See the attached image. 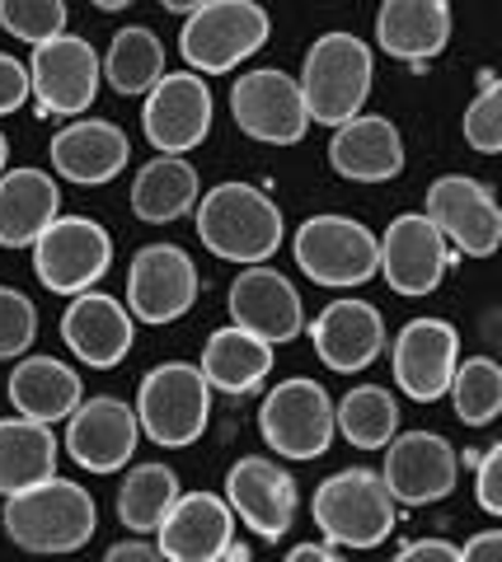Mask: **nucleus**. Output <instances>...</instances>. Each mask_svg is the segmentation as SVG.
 Masks as SVG:
<instances>
[{
    "mask_svg": "<svg viewBox=\"0 0 502 562\" xmlns=\"http://www.w3.org/2000/svg\"><path fill=\"white\" fill-rule=\"evenodd\" d=\"M0 525H5L14 549L24 553H80L94 539L99 512H94V497L80 483L52 473V479L5 497Z\"/></svg>",
    "mask_w": 502,
    "mask_h": 562,
    "instance_id": "obj_1",
    "label": "nucleus"
},
{
    "mask_svg": "<svg viewBox=\"0 0 502 562\" xmlns=\"http://www.w3.org/2000/svg\"><path fill=\"white\" fill-rule=\"evenodd\" d=\"M282 206L254 183H216L198 198V239L216 258L231 262H268L282 249Z\"/></svg>",
    "mask_w": 502,
    "mask_h": 562,
    "instance_id": "obj_2",
    "label": "nucleus"
},
{
    "mask_svg": "<svg viewBox=\"0 0 502 562\" xmlns=\"http://www.w3.org/2000/svg\"><path fill=\"white\" fill-rule=\"evenodd\" d=\"M371 85H376V57L357 33L338 29L310 43L301 66V94H305L310 122H320L328 132L343 127L371 99Z\"/></svg>",
    "mask_w": 502,
    "mask_h": 562,
    "instance_id": "obj_3",
    "label": "nucleus"
},
{
    "mask_svg": "<svg viewBox=\"0 0 502 562\" xmlns=\"http://www.w3.org/2000/svg\"><path fill=\"white\" fill-rule=\"evenodd\" d=\"M320 535L343 549H376L394 535L400 520V502L386 483V473L376 469H338L334 479H324L310 502Z\"/></svg>",
    "mask_w": 502,
    "mask_h": 562,
    "instance_id": "obj_4",
    "label": "nucleus"
},
{
    "mask_svg": "<svg viewBox=\"0 0 502 562\" xmlns=\"http://www.w3.org/2000/svg\"><path fill=\"white\" fill-rule=\"evenodd\" d=\"M272 20L258 0H207L188 14L179 33V57L202 76H226L268 43Z\"/></svg>",
    "mask_w": 502,
    "mask_h": 562,
    "instance_id": "obj_5",
    "label": "nucleus"
},
{
    "mask_svg": "<svg viewBox=\"0 0 502 562\" xmlns=\"http://www.w3.org/2000/svg\"><path fill=\"white\" fill-rule=\"evenodd\" d=\"M136 417H142V431L155 446L165 450L193 446L207 431V417H212V384H207L202 366L188 361L155 366L142 380V390H136Z\"/></svg>",
    "mask_w": 502,
    "mask_h": 562,
    "instance_id": "obj_6",
    "label": "nucleus"
},
{
    "mask_svg": "<svg viewBox=\"0 0 502 562\" xmlns=\"http://www.w3.org/2000/svg\"><path fill=\"white\" fill-rule=\"evenodd\" d=\"M297 268L328 291L367 286L380 272V239L353 216H310L291 239Z\"/></svg>",
    "mask_w": 502,
    "mask_h": 562,
    "instance_id": "obj_7",
    "label": "nucleus"
},
{
    "mask_svg": "<svg viewBox=\"0 0 502 562\" xmlns=\"http://www.w3.org/2000/svg\"><path fill=\"white\" fill-rule=\"evenodd\" d=\"M258 431L282 460H320L338 436V408L320 380H282L258 408Z\"/></svg>",
    "mask_w": 502,
    "mask_h": 562,
    "instance_id": "obj_8",
    "label": "nucleus"
},
{
    "mask_svg": "<svg viewBox=\"0 0 502 562\" xmlns=\"http://www.w3.org/2000/svg\"><path fill=\"white\" fill-rule=\"evenodd\" d=\"M113 268V239L90 216H57L33 244V272L52 295L94 291Z\"/></svg>",
    "mask_w": 502,
    "mask_h": 562,
    "instance_id": "obj_9",
    "label": "nucleus"
},
{
    "mask_svg": "<svg viewBox=\"0 0 502 562\" xmlns=\"http://www.w3.org/2000/svg\"><path fill=\"white\" fill-rule=\"evenodd\" d=\"M231 117L249 140H264V146H297L310 132L301 80H291L277 66L245 70L231 85Z\"/></svg>",
    "mask_w": 502,
    "mask_h": 562,
    "instance_id": "obj_10",
    "label": "nucleus"
},
{
    "mask_svg": "<svg viewBox=\"0 0 502 562\" xmlns=\"http://www.w3.org/2000/svg\"><path fill=\"white\" fill-rule=\"evenodd\" d=\"M212 90H207L202 70H175L150 85L142 103V132L160 155H188L202 146L212 132Z\"/></svg>",
    "mask_w": 502,
    "mask_h": 562,
    "instance_id": "obj_11",
    "label": "nucleus"
},
{
    "mask_svg": "<svg viewBox=\"0 0 502 562\" xmlns=\"http://www.w3.org/2000/svg\"><path fill=\"white\" fill-rule=\"evenodd\" d=\"M29 80H33V99H38L43 113L76 117L90 109L99 94L103 57L85 38H76V33H57V38L33 47Z\"/></svg>",
    "mask_w": 502,
    "mask_h": 562,
    "instance_id": "obj_12",
    "label": "nucleus"
},
{
    "mask_svg": "<svg viewBox=\"0 0 502 562\" xmlns=\"http://www.w3.org/2000/svg\"><path fill=\"white\" fill-rule=\"evenodd\" d=\"M198 268L179 244H146L127 268V310L142 324H175L198 305Z\"/></svg>",
    "mask_w": 502,
    "mask_h": 562,
    "instance_id": "obj_13",
    "label": "nucleus"
},
{
    "mask_svg": "<svg viewBox=\"0 0 502 562\" xmlns=\"http://www.w3.org/2000/svg\"><path fill=\"white\" fill-rule=\"evenodd\" d=\"M451 268V239L427 211L394 216L390 231L380 235V277L400 295H432Z\"/></svg>",
    "mask_w": 502,
    "mask_h": 562,
    "instance_id": "obj_14",
    "label": "nucleus"
},
{
    "mask_svg": "<svg viewBox=\"0 0 502 562\" xmlns=\"http://www.w3.org/2000/svg\"><path fill=\"white\" fill-rule=\"evenodd\" d=\"M386 483L400 506L446 502L460 479V454L442 431H400L386 446Z\"/></svg>",
    "mask_w": 502,
    "mask_h": 562,
    "instance_id": "obj_15",
    "label": "nucleus"
},
{
    "mask_svg": "<svg viewBox=\"0 0 502 562\" xmlns=\"http://www.w3.org/2000/svg\"><path fill=\"white\" fill-rule=\"evenodd\" d=\"M394 384L413 403H437L451 394L456 366H460V333L446 319H409L390 347Z\"/></svg>",
    "mask_w": 502,
    "mask_h": 562,
    "instance_id": "obj_16",
    "label": "nucleus"
},
{
    "mask_svg": "<svg viewBox=\"0 0 502 562\" xmlns=\"http://www.w3.org/2000/svg\"><path fill=\"white\" fill-rule=\"evenodd\" d=\"M136 441H142V417L113 394L80 398V408L66 417V454L90 473L127 469Z\"/></svg>",
    "mask_w": 502,
    "mask_h": 562,
    "instance_id": "obj_17",
    "label": "nucleus"
},
{
    "mask_svg": "<svg viewBox=\"0 0 502 562\" xmlns=\"http://www.w3.org/2000/svg\"><path fill=\"white\" fill-rule=\"evenodd\" d=\"M427 216L470 258H493L502 249V202L479 179H465V173L437 179L427 188Z\"/></svg>",
    "mask_w": 502,
    "mask_h": 562,
    "instance_id": "obj_18",
    "label": "nucleus"
},
{
    "mask_svg": "<svg viewBox=\"0 0 502 562\" xmlns=\"http://www.w3.org/2000/svg\"><path fill=\"white\" fill-rule=\"evenodd\" d=\"M226 502L235 506V516L249 525L258 539H287V530L297 525V506H301V492L297 479L277 464L264 460V454H245L235 460V469L226 473Z\"/></svg>",
    "mask_w": 502,
    "mask_h": 562,
    "instance_id": "obj_19",
    "label": "nucleus"
},
{
    "mask_svg": "<svg viewBox=\"0 0 502 562\" xmlns=\"http://www.w3.org/2000/svg\"><path fill=\"white\" fill-rule=\"evenodd\" d=\"M226 310H231V319L239 328H249V333H258V338H268L272 347L301 338V328H305L301 291L291 286L282 272L264 268V262H249V268L231 281Z\"/></svg>",
    "mask_w": 502,
    "mask_h": 562,
    "instance_id": "obj_20",
    "label": "nucleus"
},
{
    "mask_svg": "<svg viewBox=\"0 0 502 562\" xmlns=\"http://www.w3.org/2000/svg\"><path fill=\"white\" fill-rule=\"evenodd\" d=\"M132 319L136 314L123 301H113V295L80 291L71 295V305L62 314V342L71 347V357L94 366V371H113L132 351V338H136Z\"/></svg>",
    "mask_w": 502,
    "mask_h": 562,
    "instance_id": "obj_21",
    "label": "nucleus"
},
{
    "mask_svg": "<svg viewBox=\"0 0 502 562\" xmlns=\"http://www.w3.org/2000/svg\"><path fill=\"white\" fill-rule=\"evenodd\" d=\"M165 562H221L235 539V506L216 492H179L165 525L155 530Z\"/></svg>",
    "mask_w": 502,
    "mask_h": 562,
    "instance_id": "obj_22",
    "label": "nucleus"
},
{
    "mask_svg": "<svg viewBox=\"0 0 502 562\" xmlns=\"http://www.w3.org/2000/svg\"><path fill=\"white\" fill-rule=\"evenodd\" d=\"M310 342H315V357L328 371L357 375L386 351V319L367 301H334L310 324Z\"/></svg>",
    "mask_w": 502,
    "mask_h": 562,
    "instance_id": "obj_23",
    "label": "nucleus"
},
{
    "mask_svg": "<svg viewBox=\"0 0 502 562\" xmlns=\"http://www.w3.org/2000/svg\"><path fill=\"white\" fill-rule=\"evenodd\" d=\"M328 165L348 183H390L404 169V136L390 117L357 113L328 136Z\"/></svg>",
    "mask_w": 502,
    "mask_h": 562,
    "instance_id": "obj_24",
    "label": "nucleus"
},
{
    "mask_svg": "<svg viewBox=\"0 0 502 562\" xmlns=\"http://www.w3.org/2000/svg\"><path fill=\"white\" fill-rule=\"evenodd\" d=\"M127 160H132V146L118 122L85 117V122H66V127L52 136V169H57L66 183H80V188L113 183L118 173L127 169Z\"/></svg>",
    "mask_w": 502,
    "mask_h": 562,
    "instance_id": "obj_25",
    "label": "nucleus"
},
{
    "mask_svg": "<svg viewBox=\"0 0 502 562\" xmlns=\"http://www.w3.org/2000/svg\"><path fill=\"white\" fill-rule=\"evenodd\" d=\"M376 43L394 61H432L451 43V5L446 0H380Z\"/></svg>",
    "mask_w": 502,
    "mask_h": 562,
    "instance_id": "obj_26",
    "label": "nucleus"
},
{
    "mask_svg": "<svg viewBox=\"0 0 502 562\" xmlns=\"http://www.w3.org/2000/svg\"><path fill=\"white\" fill-rule=\"evenodd\" d=\"M57 216H62V192L47 169L0 173V249H33Z\"/></svg>",
    "mask_w": 502,
    "mask_h": 562,
    "instance_id": "obj_27",
    "label": "nucleus"
},
{
    "mask_svg": "<svg viewBox=\"0 0 502 562\" xmlns=\"http://www.w3.org/2000/svg\"><path fill=\"white\" fill-rule=\"evenodd\" d=\"M10 403H14V413H24L33 422H66L76 408H80V398H85V384L80 375L71 371L66 361L57 357H29L24 351V361L10 371Z\"/></svg>",
    "mask_w": 502,
    "mask_h": 562,
    "instance_id": "obj_28",
    "label": "nucleus"
},
{
    "mask_svg": "<svg viewBox=\"0 0 502 562\" xmlns=\"http://www.w3.org/2000/svg\"><path fill=\"white\" fill-rule=\"evenodd\" d=\"M202 375L221 394H254L272 375V342L249 328H216L202 347Z\"/></svg>",
    "mask_w": 502,
    "mask_h": 562,
    "instance_id": "obj_29",
    "label": "nucleus"
},
{
    "mask_svg": "<svg viewBox=\"0 0 502 562\" xmlns=\"http://www.w3.org/2000/svg\"><path fill=\"white\" fill-rule=\"evenodd\" d=\"M198 198H202L198 169L183 155H160L146 169H136L132 179V211L136 221H150V225H169L188 216V211H198Z\"/></svg>",
    "mask_w": 502,
    "mask_h": 562,
    "instance_id": "obj_30",
    "label": "nucleus"
},
{
    "mask_svg": "<svg viewBox=\"0 0 502 562\" xmlns=\"http://www.w3.org/2000/svg\"><path fill=\"white\" fill-rule=\"evenodd\" d=\"M57 469V436L47 422L33 417H0V497H14L33 483L52 479Z\"/></svg>",
    "mask_w": 502,
    "mask_h": 562,
    "instance_id": "obj_31",
    "label": "nucleus"
},
{
    "mask_svg": "<svg viewBox=\"0 0 502 562\" xmlns=\"http://www.w3.org/2000/svg\"><path fill=\"white\" fill-rule=\"evenodd\" d=\"M179 473L169 464H136L127 469L123 487H118V520L132 535H155L169 516V506L179 502Z\"/></svg>",
    "mask_w": 502,
    "mask_h": 562,
    "instance_id": "obj_32",
    "label": "nucleus"
},
{
    "mask_svg": "<svg viewBox=\"0 0 502 562\" xmlns=\"http://www.w3.org/2000/svg\"><path fill=\"white\" fill-rule=\"evenodd\" d=\"M160 76H165V43L142 24L118 29L109 52H103V80L113 85V94H150V85Z\"/></svg>",
    "mask_w": 502,
    "mask_h": 562,
    "instance_id": "obj_33",
    "label": "nucleus"
},
{
    "mask_svg": "<svg viewBox=\"0 0 502 562\" xmlns=\"http://www.w3.org/2000/svg\"><path fill=\"white\" fill-rule=\"evenodd\" d=\"M338 431L357 450H386L400 436V403L380 384H357L338 403Z\"/></svg>",
    "mask_w": 502,
    "mask_h": 562,
    "instance_id": "obj_34",
    "label": "nucleus"
},
{
    "mask_svg": "<svg viewBox=\"0 0 502 562\" xmlns=\"http://www.w3.org/2000/svg\"><path fill=\"white\" fill-rule=\"evenodd\" d=\"M451 403L465 427H489L502 413V366L493 357H470L456 366Z\"/></svg>",
    "mask_w": 502,
    "mask_h": 562,
    "instance_id": "obj_35",
    "label": "nucleus"
},
{
    "mask_svg": "<svg viewBox=\"0 0 502 562\" xmlns=\"http://www.w3.org/2000/svg\"><path fill=\"white\" fill-rule=\"evenodd\" d=\"M0 29L38 47L66 33V0H0Z\"/></svg>",
    "mask_w": 502,
    "mask_h": 562,
    "instance_id": "obj_36",
    "label": "nucleus"
},
{
    "mask_svg": "<svg viewBox=\"0 0 502 562\" xmlns=\"http://www.w3.org/2000/svg\"><path fill=\"white\" fill-rule=\"evenodd\" d=\"M33 338H38V310H33V301L14 286H0V361L24 357Z\"/></svg>",
    "mask_w": 502,
    "mask_h": 562,
    "instance_id": "obj_37",
    "label": "nucleus"
},
{
    "mask_svg": "<svg viewBox=\"0 0 502 562\" xmlns=\"http://www.w3.org/2000/svg\"><path fill=\"white\" fill-rule=\"evenodd\" d=\"M465 140L479 155H502V76L489 85L483 94H475V103L465 109Z\"/></svg>",
    "mask_w": 502,
    "mask_h": 562,
    "instance_id": "obj_38",
    "label": "nucleus"
},
{
    "mask_svg": "<svg viewBox=\"0 0 502 562\" xmlns=\"http://www.w3.org/2000/svg\"><path fill=\"white\" fill-rule=\"evenodd\" d=\"M33 94V80H29V66L10 52H0V117L5 113H20Z\"/></svg>",
    "mask_w": 502,
    "mask_h": 562,
    "instance_id": "obj_39",
    "label": "nucleus"
},
{
    "mask_svg": "<svg viewBox=\"0 0 502 562\" xmlns=\"http://www.w3.org/2000/svg\"><path fill=\"white\" fill-rule=\"evenodd\" d=\"M475 502L483 506L489 516H502V441L483 454V460L475 464Z\"/></svg>",
    "mask_w": 502,
    "mask_h": 562,
    "instance_id": "obj_40",
    "label": "nucleus"
},
{
    "mask_svg": "<svg viewBox=\"0 0 502 562\" xmlns=\"http://www.w3.org/2000/svg\"><path fill=\"white\" fill-rule=\"evenodd\" d=\"M400 562H465V553L446 539H419L409 549H400Z\"/></svg>",
    "mask_w": 502,
    "mask_h": 562,
    "instance_id": "obj_41",
    "label": "nucleus"
},
{
    "mask_svg": "<svg viewBox=\"0 0 502 562\" xmlns=\"http://www.w3.org/2000/svg\"><path fill=\"white\" fill-rule=\"evenodd\" d=\"M103 558H109V562H165V549H160V539H155V543L127 539V543H113Z\"/></svg>",
    "mask_w": 502,
    "mask_h": 562,
    "instance_id": "obj_42",
    "label": "nucleus"
},
{
    "mask_svg": "<svg viewBox=\"0 0 502 562\" xmlns=\"http://www.w3.org/2000/svg\"><path fill=\"white\" fill-rule=\"evenodd\" d=\"M465 562H502V530H483L465 543Z\"/></svg>",
    "mask_w": 502,
    "mask_h": 562,
    "instance_id": "obj_43",
    "label": "nucleus"
},
{
    "mask_svg": "<svg viewBox=\"0 0 502 562\" xmlns=\"http://www.w3.org/2000/svg\"><path fill=\"white\" fill-rule=\"evenodd\" d=\"M287 562H338V543L334 549H324V543H297L287 553Z\"/></svg>",
    "mask_w": 502,
    "mask_h": 562,
    "instance_id": "obj_44",
    "label": "nucleus"
},
{
    "mask_svg": "<svg viewBox=\"0 0 502 562\" xmlns=\"http://www.w3.org/2000/svg\"><path fill=\"white\" fill-rule=\"evenodd\" d=\"M160 5H165L169 14H193V10L207 5V0H160Z\"/></svg>",
    "mask_w": 502,
    "mask_h": 562,
    "instance_id": "obj_45",
    "label": "nucleus"
},
{
    "mask_svg": "<svg viewBox=\"0 0 502 562\" xmlns=\"http://www.w3.org/2000/svg\"><path fill=\"white\" fill-rule=\"evenodd\" d=\"M221 562H249V549H245V543H226V553H221Z\"/></svg>",
    "mask_w": 502,
    "mask_h": 562,
    "instance_id": "obj_46",
    "label": "nucleus"
},
{
    "mask_svg": "<svg viewBox=\"0 0 502 562\" xmlns=\"http://www.w3.org/2000/svg\"><path fill=\"white\" fill-rule=\"evenodd\" d=\"M94 10H103V14H118V10H127V5H136V0H90Z\"/></svg>",
    "mask_w": 502,
    "mask_h": 562,
    "instance_id": "obj_47",
    "label": "nucleus"
},
{
    "mask_svg": "<svg viewBox=\"0 0 502 562\" xmlns=\"http://www.w3.org/2000/svg\"><path fill=\"white\" fill-rule=\"evenodd\" d=\"M5 160H10V140L0 136V173H5Z\"/></svg>",
    "mask_w": 502,
    "mask_h": 562,
    "instance_id": "obj_48",
    "label": "nucleus"
}]
</instances>
